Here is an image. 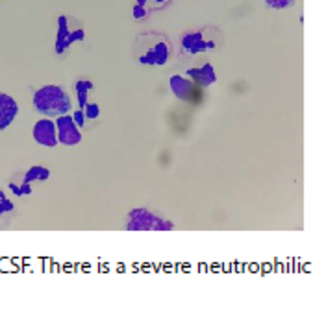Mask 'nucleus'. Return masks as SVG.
<instances>
[{
	"label": "nucleus",
	"instance_id": "nucleus-5",
	"mask_svg": "<svg viewBox=\"0 0 326 312\" xmlns=\"http://www.w3.org/2000/svg\"><path fill=\"white\" fill-rule=\"evenodd\" d=\"M32 137L38 142L39 146L43 148H56L58 142V129H56V120H50L47 117H43L34 124L32 129Z\"/></svg>",
	"mask_w": 326,
	"mask_h": 312
},
{
	"label": "nucleus",
	"instance_id": "nucleus-7",
	"mask_svg": "<svg viewBox=\"0 0 326 312\" xmlns=\"http://www.w3.org/2000/svg\"><path fill=\"white\" fill-rule=\"evenodd\" d=\"M215 43L213 41H204L202 32H187L186 35L182 37V50L189 55H195L198 52H208L213 50Z\"/></svg>",
	"mask_w": 326,
	"mask_h": 312
},
{
	"label": "nucleus",
	"instance_id": "nucleus-11",
	"mask_svg": "<svg viewBox=\"0 0 326 312\" xmlns=\"http://www.w3.org/2000/svg\"><path fill=\"white\" fill-rule=\"evenodd\" d=\"M76 96H78V109H84L85 105L89 104V92L93 91V82L89 80H80L75 83Z\"/></svg>",
	"mask_w": 326,
	"mask_h": 312
},
{
	"label": "nucleus",
	"instance_id": "nucleus-8",
	"mask_svg": "<svg viewBox=\"0 0 326 312\" xmlns=\"http://www.w3.org/2000/svg\"><path fill=\"white\" fill-rule=\"evenodd\" d=\"M169 85H171V91H173V94L176 96L178 100H182V102L193 100L195 91H196L193 80H187V78L180 76V74H174V76H171Z\"/></svg>",
	"mask_w": 326,
	"mask_h": 312
},
{
	"label": "nucleus",
	"instance_id": "nucleus-10",
	"mask_svg": "<svg viewBox=\"0 0 326 312\" xmlns=\"http://www.w3.org/2000/svg\"><path fill=\"white\" fill-rule=\"evenodd\" d=\"M71 34L69 30V18L65 15H59L58 17V35H56V54H63L65 48V41Z\"/></svg>",
	"mask_w": 326,
	"mask_h": 312
},
{
	"label": "nucleus",
	"instance_id": "nucleus-3",
	"mask_svg": "<svg viewBox=\"0 0 326 312\" xmlns=\"http://www.w3.org/2000/svg\"><path fill=\"white\" fill-rule=\"evenodd\" d=\"M152 39L154 43L143 52V54L137 55V61L141 65H165L171 57V46H169V41L163 35H158V34H152Z\"/></svg>",
	"mask_w": 326,
	"mask_h": 312
},
{
	"label": "nucleus",
	"instance_id": "nucleus-1",
	"mask_svg": "<svg viewBox=\"0 0 326 312\" xmlns=\"http://www.w3.org/2000/svg\"><path fill=\"white\" fill-rule=\"evenodd\" d=\"M34 107L47 119H58L71 111L73 102L59 85H45L34 94Z\"/></svg>",
	"mask_w": 326,
	"mask_h": 312
},
{
	"label": "nucleus",
	"instance_id": "nucleus-21",
	"mask_svg": "<svg viewBox=\"0 0 326 312\" xmlns=\"http://www.w3.org/2000/svg\"><path fill=\"white\" fill-rule=\"evenodd\" d=\"M147 2H149V0H137L135 4H137V6H143V8H147Z\"/></svg>",
	"mask_w": 326,
	"mask_h": 312
},
{
	"label": "nucleus",
	"instance_id": "nucleus-16",
	"mask_svg": "<svg viewBox=\"0 0 326 312\" xmlns=\"http://www.w3.org/2000/svg\"><path fill=\"white\" fill-rule=\"evenodd\" d=\"M265 2L272 9H288L295 4V0H265Z\"/></svg>",
	"mask_w": 326,
	"mask_h": 312
},
{
	"label": "nucleus",
	"instance_id": "nucleus-12",
	"mask_svg": "<svg viewBox=\"0 0 326 312\" xmlns=\"http://www.w3.org/2000/svg\"><path fill=\"white\" fill-rule=\"evenodd\" d=\"M48 177H50V170L45 168V166L41 165H34L30 170H26V174H24V183H34V181H47Z\"/></svg>",
	"mask_w": 326,
	"mask_h": 312
},
{
	"label": "nucleus",
	"instance_id": "nucleus-4",
	"mask_svg": "<svg viewBox=\"0 0 326 312\" xmlns=\"http://www.w3.org/2000/svg\"><path fill=\"white\" fill-rule=\"evenodd\" d=\"M56 129H58V142L63 146H76L82 142V133L80 128L75 124L73 115H61L56 119Z\"/></svg>",
	"mask_w": 326,
	"mask_h": 312
},
{
	"label": "nucleus",
	"instance_id": "nucleus-19",
	"mask_svg": "<svg viewBox=\"0 0 326 312\" xmlns=\"http://www.w3.org/2000/svg\"><path fill=\"white\" fill-rule=\"evenodd\" d=\"M20 194H22V196H30V194H32V187H30V183H24V181L20 183Z\"/></svg>",
	"mask_w": 326,
	"mask_h": 312
},
{
	"label": "nucleus",
	"instance_id": "nucleus-18",
	"mask_svg": "<svg viewBox=\"0 0 326 312\" xmlns=\"http://www.w3.org/2000/svg\"><path fill=\"white\" fill-rule=\"evenodd\" d=\"M73 120H75V124L78 126V128H82L85 124V113H84V109H76L75 111V115H73Z\"/></svg>",
	"mask_w": 326,
	"mask_h": 312
},
{
	"label": "nucleus",
	"instance_id": "nucleus-15",
	"mask_svg": "<svg viewBox=\"0 0 326 312\" xmlns=\"http://www.w3.org/2000/svg\"><path fill=\"white\" fill-rule=\"evenodd\" d=\"M11 211H15V205H13V202H11L10 198H6V194L0 191V216Z\"/></svg>",
	"mask_w": 326,
	"mask_h": 312
},
{
	"label": "nucleus",
	"instance_id": "nucleus-13",
	"mask_svg": "<svg viewBox=\"0 0 326 312\" xmlns=\"http://www.w3.org/2000/svg\"><path fill=\"white\" fill-rule=\"evenodd\" d=\"M84 113H85V119L87 120H96L98 117H100V107H98V104L89 102V104L84 107Z\"/></svg>",
	"mask_w": 326,
	"mask_h": 312
},
{
	"label": "nucleus",
	"instance_id": "nucleus-14",
	"mask_svg": "<svg viewBox=\"0 0 326 312\" xmlns=\"http://www.w3.org/2000/svg\"><path fill=\"white\" fill-rule=\"evenodd\" d=\"M84 39H85V32L82 30V28H78V30H71V34H69V37H67V41H65V48H69L73 43L84 41Z\"/></svg>",
	"mask_w": 326,
	"mask_h": 312
},
{
	"label": "nucleus",
	"instance_id": "nucleus-6",
	"mask_svg": "<svg viewBox=\"0 0 326 312\" xmlns=\"http://www.w3.org/2000/svg\"><path fill=\"white\" fill-rule=\"evenodd\" d=\"M17 115H19V104L17 100L6 94V92H0V131L8 129L17 120Z\"/></svg>",
	"mask_w": 326,
	"mask_h": 312
},
{
	"label": "nucleus",
	"instance_id": "nucleus-22",
	"mask_svg": "<svg viewBox=\"0 0 326 312\" xmlns=\"http://www.w3.org/2000/svg\"><path fill=\"white\" fill-rule=\"evenodd\" d=\"M154 2H158L159 6H161V4H163V2H165V0H154Z\"/></svg>",
	"mask_w": 326,
	"mask_h": 312
},
{
	"label": "nucleus",
	"instance_id": "nucleus-20",
	"mask_svg": "<svg viewBox=\"0 0 326 312\" xmlns=\"http://www.w3.org/2000/svg\"><path fill=\"white\" fill-rule=\"evenodd\" d=\"M10 191L13 194H15V196H22V194H20V185H15V183H10Z\"/></svg>",
	"mask_w": 326,
	"mask_h": 312
},
{
	"label": "nucleus",
	"instance_id": "nucleus-9",
	"mask_svg": "<svg viewBox=\"0 0 326 312\" xmlns=\"http://www.w3.org/2000/svg\"><path fill=\"white\" fill-rule=\"evenodd\" d=\"M186 74L196 85H200V87H210V85H213L217 82V76H215L213 65L211 63H204L202 67H198V69H189Z\"/></svg>",
	"mask_w": 326,
	"mask_h": 312
},
{
	"label": "nucleus",
	"instance_id": "nucleus-17",
	"mask_svg": "<svg viewBox=\"0 0 326 312\" xmlns=\"http://www.w3.org/2000/svg\"><path fill=\"white\" fill-rule=\"evenodd\" d=\"M132 17L137 18V20H141V18H145V17H149V9L135 4V6H134V9H132Z\"/></svg>",
	"mask_w": 326,
	"mask_h": 312
},
{
	"label": "nucleus",
	"instance_id": "nucleus-2",
	"mask_svg": "<svg viewBox=\"0 0 326 312\" xmlns=\"http://www.w3.org/2000/svg\"><path fill=\"white\" fill-rule=\"evenodd\" d=\"M124 227L128 231H171L174 229V224L147 207H137L128 212Z\"/></svg>",
	"mask_w": 326,
	"mask_h": 312
}]
</instances>
